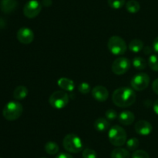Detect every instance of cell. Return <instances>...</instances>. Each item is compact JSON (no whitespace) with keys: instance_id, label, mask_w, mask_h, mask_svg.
Wrapping results in <instances>:
<instances>
[{"instance_id":"obj_30","label":"cell","mask_w":158,"mask_h":158,"mask_svg":"<svg viewBox=\"0 0 158 158\" xmlns=\"http://www.w3.org/2000/svg\"><path fill=\"white\" fill-rule=\"evenodd\" d=\"M152 89L156 94H158V78L154 81L152 84Z\"/></svg>"},{"instance_id":"obj_7","label":"cell","mask_w":158,"mask_h":158,"mask_svg":"<svg viewBox=\"0 0 158 158\" xmlns=\"http://www.w3.org/2000/svg\"><path fill=\"white\" fill-rule=\"evenodd\" d=\"M150 84V77L146 73H138L132 77L131 81L133 89L141 91L146 89Z\"/></svg>"},{"instance_id":"obj_21","label":"cell","mask_w":158,"mask_h":158,"mask_svg":"<svg viewBox=\"0 0 158 158\" xmlns=\"http://www.w3.org/2000/svg\"><path fill=\"white\" fill-rule=\"evenodd\" d=\"M126 9L131 13H137L140 11V5L136 0H130L126 3Z\"/></svg>"},{"instance_id":"obj_18","label":"cell","mask_w":158,"mask_h":158,"mask_svg":"<svg viewBox=\"0 0 158 158\" xmlns=\"http://www.w3.org/2000/svg\"><path fill=\"white\" fill-rule=\"evenodd\" d=\"M110 156L111 158H130L131 155H130L129 151L127 150L121 148V147H118V148H116L113 150Z\"/></svg>"},{"instance_id":"obj_20","label":"cell","mask_w":158,"mask_h":158,"mask_svg":"<svg viewBox=\"0 0 158 158\" xmlns=\"http://www.w3.org/2000/svg\"><path fill=\"white\" fill-rule=\"evenodd\" d=\"M45 150L46 153L49 155H55L60 150V147H59L58 144L52 141H49L45 145Z\"/></svg>"},{"instance_id":"obj_4","label":"cell","mask_w":158,"mask_h":158,"mask_svg":"<svg viewBox=\"0 0 158 158\" xmlns=\"http://www.w3.org/2000/svg\"><path fill=\"white\" fill-rule=\"evenodd\" d=\"M108 138L111 143L115 147H121L127 142V135L124 129L118 125L111 127L108 132Z\"/></svg>"},{"instance_id":"obj_1","label":"cell","mask_w":158,"mask_h":158,"mask_svg":"<svg viewBox=\"0 0 158 158\" xmlns=\"http://www.w3.org/2000/svg\"><path fill=\"white\" fill-rule=\"evenodd\" d=\"M112 100L117 106L120 108H127L136 102V93L132 88L122 87L114 91Z\"/></svg>"},{"instance_id":"obj_26","label":"cell","mask_w":158,"mask_h":158,"mask_svg":"<svg viewBox=\"0 0 158 158\" xmlns=\"http://www.w3.org/2000/svg\"><path fill=\"white\" fill-rule=\"evenodd\" d=\"M78 89L80 93L84 94H88L91 91L90 85L87 82H82V83H80L78 86Z\"/></svg>"},{"instance_id":"obj_14","label":"cell","mask_w":158,"mask_h":158,"mask_svg":"<svg viewBox=\"0 0 158 158\" xmlns=\"http://www.w3.org/2000/svg\"><path fill=\"white\" fill-rule=\"evenodd\" d=\"M18 6L17 0H2L0 8L2 12L9 14L13 12Z\"/></svg>"},{"instance_id":"obj_23","label":"cell","mask_w":158,"mask_h":158,"mask_svg":"<svg viewBox=\"0 0 158 158\" xmlns=\"http://www.w3.org/2000/svg\"><path fill=\"white\" fill-rule=\"evenodd\" d=\"M148 66L151 70L154 71H158V56L156 54H152L148 59Z\"/></svg>"},{"instance_id":"obj_36","label":"cell","mask_w":158,"mask_h":158,"mask_svg":"<svg viewBox=\"0 0 158 158\" xmlns=\"http://www.w3.org/2000/svg\"><path fill=\"white\" fill-rule=\"evenodd\" d=\"M41 158H46V157H41Z\"/></svg>"},{"instance_id":"obj_3","label":"cell","mask_w":158,"mask_h":158,"mask_svg":"<svg viewBox=\"0 0 158 158\" xmlns=\"http://www.w3.org/2000/svg\"><path fill=\"white\" fill-rule=\"evenodd\" d=\"M63 146L66 151L71 153H77L82 151L83 149L82 139L74 133H69L65 136L63 141Z\"/></svg>"},{"instance_id":"obj_16","label":"cell","mask_w":158,"mask_h":158,"mask_svg":"<svg viewBox=\"0 0 158 158\" xmlns=\"http://www.w3.org/2000/svg\"><path fill=\"white\" fill-rule=\"evenodd\" d=\"M94 128L100 132H104L110 129V122L105 118H98L94 122Z\"/></svg>"},{"instance_id":"obj_6","label":"cell","mask_w":158,"mask_h":158,"mask_svg":"<svg viewBox=\"0 0 158 158\" xmlns=\"http://www.w3.org/2000/svg\"><path fill=\"white\" fill-rule=\"evenodd\" d=\"M49 102L54 108L61 109L65 108L69 103V95L64 91H54L49 97Z\"/></svg>"},{"instance_id":"obj_13","label":"cell","mask_w":158,"mask_h":158,"mask_svg":"<svg viewBox=\"0 0 158 158\" xmlns=\"http://www.w3.org/2000/svg\"><path fill=\"white\" fill-rule=\"evenodd\" d=\"M118 120L124 125H131L135 120V116L131 111H123L118 116Z\"/></svg>"},{"instance_id":"obj_24","label":"cell","mask_w":158,"mask_h":158,"mask_svg":"<svg viewBox=\"0 0 158 158\" xmlns=\"http://www.w3.org/2000/svg\"><path fill=\"white\" fill-rule=\"evenodd\" d=\"M126 145L129 150H135L138 148L140 142H139V139L137 138L133 137L127 140Z\"/></svg>"},{"instance_id":"obj_19","label":"cell","mask_w":158,"mask_h":158,"mask_svg":"<svg viewBox=\"0 0 158 158\" xmlns=\"http://www.w3.org/2000/svg\"><path fill=\"white\" fill-rule=\"evenodd\" d=\"M143 43L142 40L135 39L130 42L129 43V49L130 50L134 53H139L143 49Z\"/></svg>"},{"instance_id":"obj_22","label":"cell","mask_w":158,"mask_h":158,"mask_svg":"<svg viewBox=\"0 0 158 158\" xmlns=\"http://www.w3.org/2000/svg\"><path fill=\"white\" fill-rule=\"evenodd\" d=\"M133 66L137 70H143L146 68L148 62L144 58L141 57H136L132 60Z\"/></svg>"},{"instance_id":"obj_25","label":"cell","mask_w":158,"mask_h":158,"mask_svg":"<svg viewBox=\"0 0 158 158\" xmlns=\"http://www.w3.org/2000/svg\"><path fill=\"white\" fill-rule=\"evenodd\" d=\"M108 5L114 9H119L125 5V0H108Z\"/></svg>"},{"instance_id":"obj_28","label":"cell","mask_w":158,"mask_h":158,"mask_svg":"<svg viewBox=\"0 0 158 158\" xmlns=\"http://www.w3.org/2000/svg\"><path fill=\"white\" fill-rule=\"evenodd\" d=\"M132 158H150L149 154L143 150H137L133 153Z\"/></svg>"},{"instance_id":"obj_10","label":"cell","mask_w":158,"mask_h":158,"mask_svg":"<svg viewBox=\"0 0 158 158\" xmlns=\"http://www.w3.org/2000/svg\"><path fill=\"white\" fill-rule=\"evenodd\" d=\"M17 39L23 44H29L34 40V33L28 27H22L17 32Z\"/></svg>"},{"instance_id":"obj_27","label":"cell","mask_w":158,"mask_h":158,"mask_svg":"<svg viewBox=\"0 0 158 158\" xmlns=\"http://www.w3.org/2000/svg\"><path fill=\"white\" fill-rule=\"evenodd\" d=\"M83 158H97V154L95 150L86 148L83 151Z\"/></svg>"},{"instance_id":"obj_2","label":"cell","mask_w":158,"mask_h":158,"mask_svg":"<svg viewBox=\"0 0 158 158\" xmlns=\"http://www.w3.org/2000/svg\"><path fill=\"white\" fill-rule=\"evenodd\" d=\"M23 112V107L21 103L15 101L9 102L5 105L2 110V116L6 120L14 121L18 119Z\"/></svg>"},{"instance_id":"obj_17","label":"cell","mask_w":158,"mask_h":158,"mask_svg":"<svg viewBox=\"0 0 158 158\" xmlns=\"http://www.w3.org/2000/svg\"><path fill=\"white\" fill-rule=\"evenodd\" d=\"M28 93H29V91L26 86L19 85V86L16 87L15 89L14 90L13 97L16 100H23L27 97Z\"/></svg>"},{"instance_id":"obj_31","label":"cell","mask_w":158,"mask_h":158,"mask_svg":"<svg viewBox=\"0 0 158 158\" xmlns=\"http://www.w3.org/2000/svg\"><path fill=\"white\" fill-rule=\"evenodd\" d=\"M56 158H73L70 154L66 153H60L56 156Z\"/></svg>"},{"instance_id":"obj_32","label":"cell","mask_w":158,"mask_h":158,"mask_svg":"<svg viewBox=\"0 0 158 158\" xmlns=\"http://www.w3.org/2000/svg\"><path fill=\"white\" fill-rule=\"evenodd\" d=\"M143 53H144L145 54H147V55H149V54H151V53H152V51L154 50V49H153L152 47H151V46H145V47H143Z\"/></svg>"},{"instance_id":"obj_11","label":"cell","mask_w":158,"mask_h":158,"mask_svg":"<svg viewBox=\"0 0 158 158\" xmlns=\"http://www.w3.org/2000/svg\"><path fill=\"white\" fill-rule=\"evenodd\" d=\"M134 129L136 133L141 136H148L153 131L152 125L146 120H140L136 122Z\"/></svg>"},{"instance_id":"obj_12","label":"cell","mask_w":158,"mask_h":158,"mask_svg":"<svg viewBox=\"0 0 158 158\" xmlns=\"http://www.w3.org/2000/svg\"><path fill=\"white\" fill-rule=\"evenodd\" d=\"M92 95L98 102H105L109 97V91L102 85H96L92 89Z\"/></svg>"},{"instance_id":"obj_35","label":"cell","mask_w":158,"mask_h":158,"mask_svg":"<svg viewBox=\"0 0 158 158\" xmlns=\"http://www.w3.org/2000/svg\"><path fill=\"white\" fill-rule=\"evenodd\" d=\"M154 111L156 114L158 115V99H157L154 103Z\"/></svg>"},{"instance_id":"obj_37","label":"cell","mask_w":158,"mask_h":158,"mask_svg":"<svg viewBox=\"0 0 158 158\" xmlns=\"http://www.w3.org/2000/svg\"><path fill=\"white\" fill-rule=\"evenodd\" d=\"M0 158H2V157H0Z\"/></svg>"},{"instance_id":"obj_29","label":"cell","mask_w":158,"mask_h":158,"mask_svg":"<svg viewBox=\"0 0 158 158\" xmlns=\"http://www.w3.org/2000/svg\"><path fill=\"white\" fill-rule=\"evenodd\" d=\"M105 116H106V118L108 119V120H114V119H117L118 117L117 116V112L114 109L111 108V109H108L107 111L105 113Z\"/></svg>"},{"instance_id":"obj_5","label":"cell","mask_w":158,"mask_h":158,"mask_svg":"<svg viewBox=\"0 0 158 158\" xmlns=\"http://www.w3.org/2000/svg\"><path fill=\"white\" fill-rule=\"evenodd\" d=\"M107 46L111 54L120 56L125 54L127 50V45L125 40L119 36H113L108 40Z\"/></svg>"},{"instance_id":"obj_9","label":"cell","mask_w":158,"mask_h":158,"mask_svg":"<svg viewBox=\"0 0 158 158\" xmlns=\"http://www.w3.org/2000/svg\"><path fill=\"white\" fill-rule=\"evenodd\" d=\"M42 10V5L37 0H30L26 3L23 8V14L29 19H33L40 13Z\"/></svg>"},{"instance_id":"obj_8","label":"cell","mask_w":158,"mask_h":158,"mask_svg":"<svg viewBox=\"0 0 158 158\" xmlns=\"http://www.w3.org/2000/svg\"><path fill=\"white\" fill-rule=\"evenodd\" d=\"M131 61L127 57H120L114 60L112 64V71L117 75H122L129 71Z\"/></svg>"},{"instance_id":"obj_33","label":"cell","mask_w":158,"mask_h":158,"mask_svg":"<svg viewBox=\"0 0 158 158\" xmlns=\"http://www.w3.org/2000/svg\"><path fill=\"white\" fill-rule=\"evenodd\" d=\"M153 49L157 54H158V37H156L153 42Z\"/></svg>"},{"instance_id":"obj_15","label":"cell","mask_w":158,"mask_h":158,"mask_svg":"<svg viewBox=\"0 0 158 158\" xmlns=\"http://www.w3.org/2000/svg\"><path fill=\"white\" fill-rule=\"evenodd\" d=\"M57 84L63 91H72L75 88V84L73 81L67 77H60L57 81Z\"/></svg>"},{"instance_id":"obj_34","label":"cell","mask_w":158,"mask_h":158,"mask_svg":"<svg viewBox=\"0 0 158 158\" xmlns=\"http://www.w3.org/2000/svg\"><path fill=\"white\" fill-rule=\"evenodd\" d=\"M52 0H43V6H46V7L50 6L52 5Z\"/></svg>"}]
</instances>
